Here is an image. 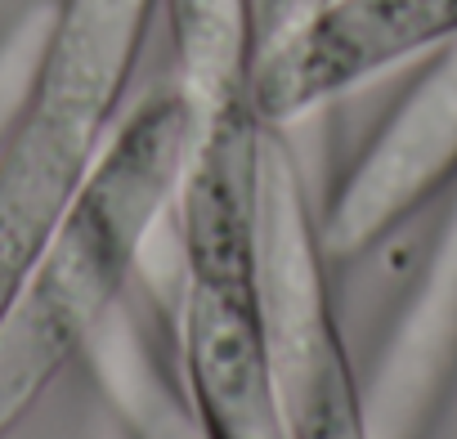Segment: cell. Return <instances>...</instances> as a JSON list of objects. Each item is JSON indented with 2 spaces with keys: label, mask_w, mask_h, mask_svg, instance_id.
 I'll return each mask as SVG.
<instances>
[{
  "label": "cell",
  "mask_w": 457,
  "mask_h": 439,
  "mask_svg": "<svg viewBox=\"0 0 457 439\" xmlns=\"http://www.w3.org/2000/svg\"><path fill=\"white\" fill-rule=\"evenodd\" d=\"M193 144L184 95L157 86L112 130L59 238L0 319V439L81 359L90 332L126 296L135 265L175 202Z\"/></svg>",
  "instance_id": "obj_1"
},
{
  "label": "cell",
  "mask_w": 457,
  "mask_h": 439,
  "mask_svg": "<svg viewBox=\"0 0 457 439\" xmlns=\"http://www.w3.org/2000/svg\"><path fill=\"white\" fill-rule=\"evenodd\" d=\"M157 0H63L0 139V319L81 197L130 86Z\"/></svg>",
  "instance_id": "obj_2"
},
{
  "label": "cell",
  "mask_w": 457,
  "mask_h": 439,
  "mask_svg": "<svg viewBox=\"0 0 457 439\" xmlns=\"http://www.w3.org/2000/svg\"><path fill=\"white\" fill-rule=\"evenodd\" d=\"M179 394L202 439H292L261 305V162L179 175Z\"/></svg>",
  "instance_id": "obj_3"
},
{
  "label": "cell",
  "mask_w": 457,
  "mask_h": 439,
  "mask_svg": "<svg viewBox=\"0 0 457 439\" xmlns=\"http://www.w3.org/2000/svg\"><path fill=\"white\" fill-rule=\"evenodd\" d=\"M453 37L457 0H319L296 28L252 54V108L261 126L287 130Z\"/></svg>",
  "instance_id": "obj_4"
},
{
  "label": "cell",
  "mask_w": 457,
  "mask_h": 439,
  "mask_svg": "<svg viewBox=\"0 0 457 439\" xmlns=\"http://www.w3.org/2000/svg\"><path fill=\"white\" fill-rule=\"evenodd\" d=\"M457 170V37L417 81L386 130L341 175L319 220L328 256H359L381 243Z\"/></svg>",
  "instance_id": "obj_5"
},
{
  "label": "cell",
  "mask_w": 457,
  "mask_h": 439,
  "mask_svg": "<svg viewBox=\"0 0 457 439\" xmlns=\"http://www.w3.org/2000/svg\"><path fill=\"white\" fill-rule=\"evenodd\" d=\"M457 363V211L403 310L372 381L363 385L368 439H417L444 377Z\"/></svg>",
  "instance_id": "obj_6"
},
{
  "label": "cell",
  "mask_w": 457,
  "mask_h": 439,
  "mask_svg": "<svg viewBox=\"0 0 457 439\" xmlns=\"http://www.w3.org/2000/svg\"><path fill=\"white\" fill-rule=\"evenodd\" d=\"M81 359L130 439H202L184 394L157 363L148 332L139 327L126 296L90 332Z\"/></svg>",
  "instance_id": "obj_7"
},
{
  "label": "cell",
  "mask_w": 457,
  "mask_h": 439,
  "mask_svg": "<svg viewBox=\"0 0 457 439\" xmlns=\"http://www.w3.org/2000/svg\"><path fill=\"white\" fill-rule=\"evenodd\" d=\"M292 439H368L363 390L350 372L310 377L283 399Z\"/></svg>",
  "instance_id": "obj_8"
},
{
  "label": "cell",
  "mask_w": 457,
  "mask_h": 439,
  "mask_svg": "<svg viewBox=\"0 0 457 439\" xmlns=\"http://www.w3.org/2000/svg\"><path fill=\"white\" fill-rule=\"evenodd\" d=\"M319 5V0H252V41L256 50L274 46L287 28H296L310 10ZM252 50V54H256Z\"/></svg>",
  "instance_id": "obj_9"
}]
</instances>
